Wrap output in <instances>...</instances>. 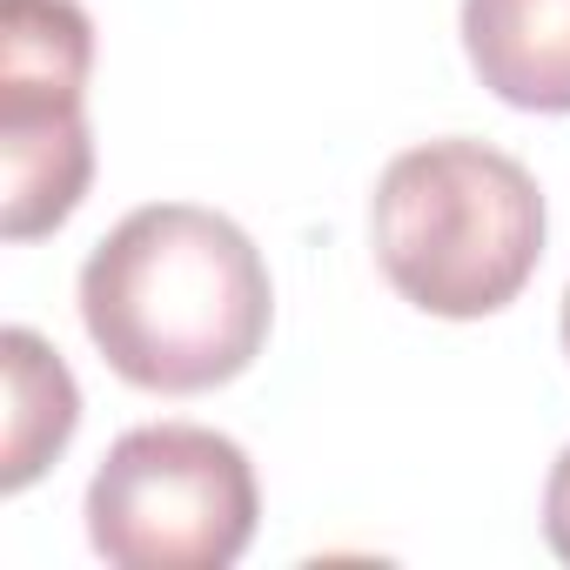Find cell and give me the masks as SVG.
<instances>
[{"instance_id": "2", "label": "cell", "mask_w": 570, "mask_h": 570, "mask_svg": "<svg viewBox=\"0 0 570 570\" xmlns=\"http://www.w3.org/2000/svg\"><path fill=\"white\" fill-rule=\"evenodd\" d=\"M537 175L470 135L403 148L370 195V242L390 289L443 323L497 316L543 262Z\"/></svg>"}, {"instance_id": "1", "label": "cell", "mask_w": 570, "mask_h": 570, "mask_svg": "<svg viewBox=\"0 0 570 570\" xmlns=\"http://www.w3.org/2000/svg\"><path fill=\"white\" fill-rule=\"evenodd\" d=\"M81 330L108 370L155 396L235 383L275 323L268 262L242 222L202 202L128 208L81 262Z\"/></svg>"}, {"instance_id": "4", "label": "cell", "mask_w": 570, "mask_h": 570, "mask_svg": "<svg viewBox=\"0 0 570 570\" xmlns=\"http://www.w3.org/2000/svg\"><path fill=\"white\" fill-rule=\"evenodd\" d=\"M88 75H95V21L81 0H0V228L8 242L55 235L88 181Z\"/></svg>"}, {"instance_id": "5", "label": "cell", "mask_w": 570, "mask_h": 570, "mask_svg": "<svg viewBox=\"0 0 570 570\" xmlns=\"http://www.w3.org/2000/svg\"><path fill=\"white\" fill-rule=\"evenodd\" d=\"M476 81L523 115H570V0H463Z\"/></svg>"}, {"instance_id": "7", "label": "cell", "mask_w": 570, "mask_h": 570, "mask_svg": "<svg viewBox=\"0 0 570 570\" xmlns=\"http://www.w3.org/2000/svg\"><path fill=\"white\" fill-rule=\"evenodd\" d=\"M543 543L570 563V443L557 450V463L543 476Z\"/></svg>"}, {"instance_id": "3", "label": "cell", "mask_w": 570, "mask_h": 570, "mask_svg": "<svg viewBox=\"0 0 570 570\" xmlns=\"http://www.w3.org/2000/svg\"><path fill=\"white\" fill-rule=\"evenodd\" d=\"M81 517L115 570H228L255 543L262 490L235 436L208 423H141L108 443Z\"/></svg>"}, {"instance_id": "8", "label": "cell", "mask_w": 570, "mask_h": 570, "mask_svg": "<svg viewBox=\"0 0 570 570\" xmlns=\"http://www.w3.org/2000/svg\"><path fill=\"white\" fill-rule=\"evenodd\" d=\"M563 356H570V289H563Z\"/></svg>"}, {"instance_id": "6", "label": "cell", "mask_w": 570, "mask_h": 570, "mask_svg": "<svg viewBox=\"0 0 570 570\" xmlns=\"http://www.w3.org/2000/svg\"><path fill=\"white\" fill-rule=\"evenodd\" d=\"M0 363H8V470H0V483L28 490L75 443L81 390H75V370L61 363V350L48 336H35L28 323L0 336Z\"/></svg>"}]
</instances>
